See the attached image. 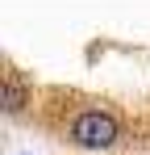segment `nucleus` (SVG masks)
I'll return each instance as SVG.
<instances>
[{
    "label": "nucleus",
    "mask_w": 150,
    "mask_h": 155,
    "mask_svg": "<svg viewBox=\"0 0 150 155\" xmlns=\"http://www.w3.org/2000/svg\"><path fill=\"white\" fill-rule=\"evenodd\" d=\"M71 134H75V143H83V147H108L117 138V122L108 113H83V117H75Z\"/></svg>",
    "instance_id": "1"
},
{
    "label": "nucleus",
    "mask_w": 150,
    "mask_h": 155,
    "mask_svg": "<svg viewBox=\"0 0 150 155\" xmlns=\"http://www.w3.org/2000/svg\"><path fill=\"white\" fill-rule=\"evenodd\" d=\"M4 105H8V109H21V84L13 76H4Z\"/></svg>",
    "instance_id": "2"
}]
</instances>
